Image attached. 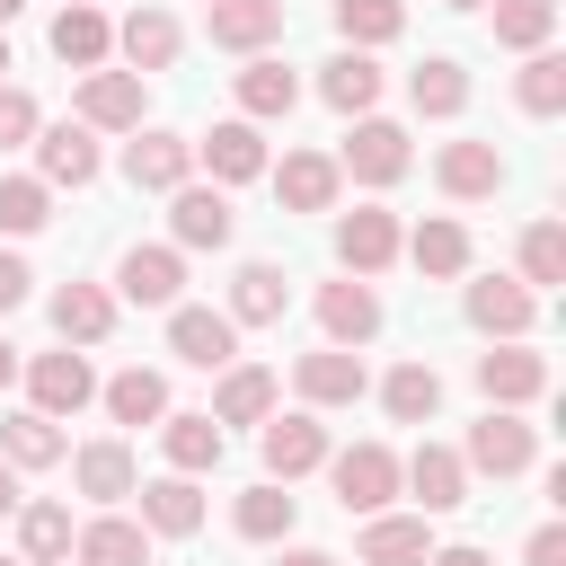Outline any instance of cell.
<instances>
[{
    "mask_svg": "<svg viewBox=\"0 0 566 566\" xmlns=\"http://www.w3.org/2000/svg\"><path fill=\"white\" fill-rule=\"evenodd\" d=\"M327 478H336V504H345V513H380V504L398 495V451H389V442L327 451Z\"/></svg>",
    "mask_w": 566,
    "mask_h": 566,
    "instance_id": "1",
    "label": "cell"
},
{
    "mask_svg": "<svg viewBox=\"0 0 566 566\" xmlns=\"http://www.w3.org/2000/svg\"><path fill=\"white\" fill-rule=\"evenodd\" d=\"M407 133L389 124V115H354V142L336 150V177H363V186H398L407 177Z\"/></svg>",
    "mask_w": 566,
    "mask_h": 566,
    "instance_id": "2",
    "label": "cell"
},
{
    "mask_svg": "<svg viewBox=\"0 0 566 566\" xmlns=\"http://www.w3.org/2000/svg\"><path fill=\"white\" fill-rule=\"evenodd\" d=\"M168 354L177 363H195V371H230L239 363V318L230 310H168Z\"/></svg>",
    "mask_w": 566,
    "mask_h": 566,
    "instance_id": "3",
    "label": "cell"
},
{
    "mask_svg": "<svg viewBox=\"0 0 566 566\" xmlns=\"http://www.w3.org/2000/svg\"><path fill=\"white\" fill-rule=\"evenodd\" d=\"M478 389H486V407H531V398H548V363L522 336H495V354H478Z\"/></svg>",
    "mask_w": 566,
    "mask_h": 566,
    "instance_id": "4",
    "label": "cell"
},
{
    "mask_svg": "<svg viewBox=\"0 0 566 566\" xmlns=\"http://www.w3.org/2000/svg\"><path fill=\"white\" fill-rule=\"evenodd\" d=\"M469 469H486V478H522L531 460H539V433L513 416V407H486V424H469V451H460Z\"/></svg>",
    "mask_w": 566,
    "mask_h": 566,
    "instance_id": "5",
    "label": "cell"
},
{
    "mask_svg": "<svg viewBox=\"0 0 566 566\" xmlns=\"http://www.w3.org/2000/svg\"><path fill=\"white\" fill-rule=\"evenodd\" d=\"M27 371V389H35V416H80L88 398H97V371H88V354H35V363H18Z\"/></svg>",
    "mask_w": 566,
    "mask_h": 566,
    "instance_id": "6",
    "label": "cell"
},
{
    "mask_svg": "<svg viewBox=\"0 0 566 566\" xmlns=\"http://www.w3.org/2000/svg\"><path fill=\"white\" fill-rule=\"evenodd\" d=\"M292 389H301L310 407H354V398L371 389V371H363V354H354V345H318V354H301V363H292Z\"/></svg>",
    "mask_w": 566,
    "mask_h": 566,
    "instance_id": "7",
    "label": "cell"
},
{
    "mask_svg": "<svg viewBox=\"0 0 566 566\" xmlns=\"http://www.w3.org/2000/svg\"><path fill=\"white\" fill-rule=\"evenodd\" d=\"M398 486H407L424 513H451V504H469V460L442 451V442H416V451L398 460Z\"/></svg>",
    "mask_w": 566,
    "mask_h": 566,
    "instance_id": "8",
    "label": "cell"
},
{
    "mask_svg": "<svg viewBox=\"0 0 566 566\" xmlns=\"http://www.w3.org/2000/svg\"><path fill=\"white\" fill-rule=\"evenodd\" d=\"M318 327H327V345H371V336H380V292H371V274L318 283Z\"/></svg>",
    "mask_w": 566,
    "mask_h": 566,
    "instance_id": "9",
    "label": "cell"
},
{
    "mask_svg": "<svg viewBox=\"0 0 566 566\" xmlns=\"http://www.w3.org/2000/svg\"><path fill=\"white\" fill-rule=\"evenodd\" d=\"M310 469H327V424H318V407H301V416H274L265 424V478H310Z\"/></svg>",
    "mask_w": 566,
    "mask_h": 566,
    "instance_id": "10",
    "label": "cell"
},
{
    "mask_svg": "<svg viewBox=\"0 0 566 566\" xmlns=\"http://www.w3.org/2000/svg\"><path fill=\"white\" fill-rule=\"evenodd\" d=\"M203 35L221 53H265L283 35V0H203Z\"/></svg>",
    "mask_w": 566,
    "mask_h": 566,
    "instance_id": "11",
    "label": "cell"
},
{
    "mask_svg": "<svg viewBox=\"0 0 566 566\" xmlns=\"http://www.w3.org/2000/svg\"><path fill=\"white\" fill-rule=\"evenodd\" d=\"M80 124L88 133H142V71H88L80 80Z\"/></svg>",
    "mask_w": 566,
    "mask_h": 566,
    "instance_id": "12",
    "label": "cell"
},
{
    "mask_svg": "<svg viewBox=\"0 0 566 566\" xmlns=\"http://www.w3.org/2000/svg\"><path fill=\"white\" fill-rule=\"evenodd\" d=\"M195 159L212 168V186H248V177H265V133H256L248 115H230V124H212V133L195 142Z\"/></svg>",
    "mask_w": 566,
    "mask_h": 566,
    "instance_id": "13",
    "label": "cell"
},
{
    "mask_svg": "<svg viewBox=\"0 0 566 566\" xmlns=\"http://www.w3.org/2000/svg\"><path fill=\"white\" fill-rule=\"evenodd\" d=\"M168 230H177V248H230V195L221 186H168Z\"/></svg>",
    "mask_w": 566,
    "mask_h": 566,
    "instance_id": "14",
    "label": "cell"
},
{
    "mask_svg": "<svg viewBox=\"0 0 566 566\" xmlns=\"http://www.w3.org/2000/svg\"><path fill=\"white\" fill-rule=\"evenodd\" d=\"M115 292L142 301V310H177V292H186V256H177V248H124Z\"/></svg>",
    "mask_w": 566,
    "mask_h": 566,
    "instance_id": "15",
    "label": "cell"
},
{
    "mask_svg": "<svg viewBox=\"0 0 566 566\" xmlns=\"http://www.w3.org/2000/svg\"><path fill=\"white\" fill-rule=\"evenodd\" d=\"M531 318H539V292L531 283H513V274L469 283V327L478 336H531Z\"/></svg>",
    "mask_w": 566,
    "mask_h": 566,
    "instance_id": "16",
    "label": "cell"
},
{
    "mask_svg": "<svg viewBox=\"0 0 566 566\" xmlns=\"http://www.w3.org/2000/svg\"><path fill=\"white\" fill-rule=\"evenodd\" d=\"M53 53H62L71 71H106V53H115L106 9H97V0H62V9H53Z\"/></svg>",
    "mask_w": 566,
    "mask_h": 566,
    "instance_id": "17",
    "label": "cell"
},
{
    "mask_svg": "<svg viewBox=\"0 0 566 566\" xmlns=\"http://www.w3.org/2000/svg\"><path fill=\"white\" fill-rule=\"evenodd\" d=\"M35 177L44 186H88L97 177V133L88 124H35Z\"/></svg>",
    "mask_w": 566,
    "mask_h": 566,
    "instance_id": "18",
    "label": "cell"
},
{
    "mask_svg": "<svg viewBox=\"0 0 566 566\" xmlns=\"http://www.w3.org/2000/svg\"><path fill=\"white\" fill-rule=\"evenodd\" d=\"M186 168H195V142H186V133H133V142H124V177H133L142 195L186 186Z\"/></svg>",
    "mask_w": 566,
    "mask_h": 566,
    "instance_id": "19",
    "label": "cell"
},
{
    "mask_svg": "<svg viewBox=\"0 0 566 566\" xmlns=\"http://www.w3.org/2000/svg\"><path fill=\"white\" fill-rule=\"evenodd\" d=\"M433 177H442L451 203H486V195L504 186V150H495V142H442Z\"/></svg>",
    "mask_w": 566,
    "mask_h": 566,
    "instance_id": "20",
    "label": "cell"
},
{
    "mask_svg": "<svg viewBox=\"0 0 566 566\" xmlns=\"http://www.w3.org/2000/svg\"><path fill=\"white\" fill-rule=\"evenodd\" d=\"M398 212H380V203H363V212H345L336 221V256H345V274H380L389 256H398Z\"/></svg>",
    "mask_w": 566,
    "mask_h": 566,
    "instance_id": "21",
    "label": "cell"
},
{
    "mask_svg": "<svg viewBox=\"0 0 566 566\" xmlns=\"http://www.w3.org/2000/svg\"><path fill=\"white\" fill-rule=\"evenodd\" d=\"M115 53H124V62H133V71L150 80V71H168V62L186 53V27H177L168 9H133V18L115 27Z\"/></svg>",
    "mask_w": 566,
    "mask_h": 566,
    "instance_id": "22",
    "label": "cell"
},
{
    "mask_svg": "<svg viewBox=\"0 0 566 566\" xmlns=\"http://www.w3.org/2000/svg\"><path fill=\"white\" fill-rule=\"evenodd\" d=\"M283 310H292V274L265 265V256H248V265L230 274V318H239V327H274Z\"/></svg>",
    "mask_w": 566,
    "mask_h": 566,
    "instance_id": "23",
    "label": "cell"
},
{
    "mask_svg": "<svg viewBox=\"0 0 566 566\" xmlns=\"http://www.w3.org/2000/svg\"><path fill=\"white\" fill-rule=\"evenodd\" d=\"M71 478H80V495H97V504H124L133 486H142V469H133V451L106 433V442H80L71 451Z\"/></svg>",
    "mask_w": 566,
    "mask_h": 566,
    "instance_id": "24",
    "label": "cell"
},
{
    "mask_svg": "<svg viewBox=\"0 0 566 566\" xmlns=\"http://www.w3.org/2000/svg\"><path fill=\"white\" fill-rule=\"evenodd\" d=\"M133 495H142V531H168V539L203 531V495H195V478H186V469H168V478L133 486Z\"/></svg>",
    "mask_w": 566,
    "mask_h": 566,
    "instance_id": "25",
    "label": "cell"
},
{
    "mask_svg": "<svg viewBox=\"0 0 566 566\" xmlns=\"http://www.w3.org/2000/svg\"><path fill=\"white\" fill-rule=\"evenodd\" d=\"M424 557H433L424 513H371L363 522V566H424Z\"/></svg>",
    "mask_w": 566,
    "mask_h": 566,
    "instance_id": "26",
    "label": "cell"
},
{
    "mask_svg": "<svg viewBox=\"0 0 566 566\" xmlns=\"http://www.w3.org/2000/svg\"><path fill=\"white\" fill-rule=\"evenodd\" d=\"M71 557L80 566H150V531L124 513H97L88 531H71Z\"/></svg>",
    "mask_w": 566,
    "mask_h": 566,
    "instance_id": "27",
    "label": "cell"
},
{
    "mask_svg": "<svg viewBox=\"0 0 566 566\" xmlns=\"http://www.w3.org/2000/svg\"><path fill=\"white\" fill-rule=\"evenodd\" d=\"M336 186H345V177H336V159H327V150H292V159L274 168L283 212H327V203H336Z\"/></svg>",
    "mask_w": 566,
    "mask_h": 566,
    "instance_id": "28",
    "label": "cell"
},
{
    "mask_svg": "<svg viewBox=\"0 0 566 566\" xmlns=\"http://www.w3.org/2000/svg\"><path fill=\"white\" fill-rule=\"evenodd\" d=\"M318 97H327L336 115H371V97H380V62H371L363 44H345V53L318 71Z\"/></svg>",
    "mask_w": 566,
    "mask_h": 566,
    "instance_id": "29",
    "label": "cell"
},
{
    "mask_svg": "<svg viewBox=\"0 0 566 566\" xmlns=\"http://www.w3.org/2000/svg\"><path fill=\"white\" fill-rule=\"evenodd\" d=\"M292 106H301V80H292L274 53H248V71H239V115L265 124V115H292Z\"/></svg>",
    "mask_w": 566,
    "mask_h": 566,
    "instance_id": "30",
    "label": "cell"
},
{
    "mask_svg": "<svg viewBox=\"0 0 566 566\" xmlns=\"http://www.w3.org/2000/svg\"><path fill=\"white\" fill-rule=\"evenodd\" d=\"M203 416H212V424H265V416H274V371L230 363V371H221V398H212Z\"/></svg>",
    "mask_w": 566,
    "mask_h": 566,
    "instance_id": "31",
    "label": "cell"
},
{
    "mask_svg": "<svg viewBox=\"0 0 566 566\" xmlns=\"http://www.w3.org/2000/svg\"><path fill=\"white\" fill-rule=\"evenodd\" d=\"M407 106H416V115H460V106H469V71H460L451 53H424V62L407 71Z\"/></svg>",
    "mask_w": 566,
    "mask_h": 566,
    "instance_id": "32",
    "label": "cell"
},
{
    "mask_svg": "<svg viewBox=\"0 0 566 566\" xmlns=\"http://www.w3.org/2000/svg\"><path fill=\"white\" fill-rule=\"evenodd\" d=\"M0 460H9V469H53V460H62V424L35 416V407L0 416Z\"/></svg>",
    "mask_w": 566,
    "mask_h": 566,
    "instance_id": "33",
    "label": "cell"
},
{
    "mask_svg": "<svg viewBox=\"0 0 566 566\" xmlns=\"http://www.w3.org/2000/svg\"><path fill=\"white\" fill-rule=\"evenodd\" d=\"M159 451H168V469L203 478V469H221V424L212 416H159Z\"/></svg>",
    "mask_w": 566,
    "mask_h": 566,
    "instance_id": "34",
    "label": "cell"
},
{
    "mask_svg": "<svg viewBox=\"0 0 566 566\" xmlns=\"http://www.w3.org/2000/svg\"><path fill=\"white\" fill-rule=\"evenodd\" d=\"M513 97H522V115H566V53H522V71H513Z\"/></svg>",
    "mask_w": 566,
    "mask_h": 566,
    "instance_id": "35",
    "label": "cell"
},
{
    "mask_svg": "<svg viewBox=\"0 0 566 566\" xmlns=\"http://www.w3.org/2000/svg\"><path fill=\"white\" fill-rule=\"evenodd\" d=\"M398 248H407V256H416V265H424L433 283H451V274H469V230H460L451 212H433V221H424L416 239H398Z\"/></svg>",
    "mask_w": 566,
    "mask_h": 566,
    "instance_id": "36",
    "label": "cell"
},
{
    "mask_svg": "<svg viewBox=\"0 0 566 566\" xmlns=\"http://www.w3.org/2000/svg\"><path fill=\"white\" fill-rule=\"evenodd\" d=\"M53 327H62V345H97V336L115 327V301H106L97 283H62V292H53Z\"/></svg>",
    "mask_w": 566,
    "mask_h": 566,
    "instance_id": "37",
    "label": "cell"
},
{
    "mask_svg": "<svg viewBox=\"0 0 566 566\" xmlns=\"http://www.w3.org/2000/svg\"><path fill=\"white\" fill-rule=\"evenodd\" d=\"M106 416H115V424H159V416H168V380L142 371V363L115 371V380H106Z\"/></svg>",
    "mask_w": 566,
    "mask_h": 566,
    "instance_id": "38",
    "label": "cell"
},
{
    "mask_svg": "<svg viewBox=\"0 0 566 566\" xmlns=\"http://www.w3.org/2000/svg\"><path fill=\"white\" fill-rule=\"evenodd\" d=\"M292 513H301V495H292L283 478H265V486H248V495H239V513H230V522H239V539H283V531H292Z\"/></svg>",
    "mask_w": 566,
    "mask_h": 566,
    "instance_id": "39",
    "label": "cell"
},
{
    "mask_svg": "<svg viewBox=\"0 0 566 566\" xmlns=\"http://www.w3.org/2000/svg\"><path fill=\"white\" fill-rule=\"evenodd\" d=\"M380 407H389L398 424H424V416L442 407V380H433V363H398V371L380 380Z\"/></svg>",
    "mask_w": 566,
    "mask_h": 566,
    "instance_id": "40",
    "label": "cell"
},
{
    "mask_svg": "<svg viewBox=\"0 0 566 566\" xmlns=\"http://www.w3.org/2000/svg\"><path fill=\"white\" fill-rule=\"evenodd\" d=\"M18 548H27V566H62L71 557V504H27L18 513Z\"/></svg>",
    "mask_w": 566,
    "mask_h": 566,
    "instance_id": "41",
    "label": "cell"
},
{
    "mask_svg": "<svg viewBox=\"0 0 566 566\" xmlns=\"http://www.w3.org/2000/svg\"><path fill=\"white\" fill-rule=\"evenodd\" d=\"M557 35V0H495V44L504 53H539Z\"/></svg>",
    "mask_w": 566,
    "mask_h": 566,
    "instance_id": "42",
    "label": "cell"
},
{
    "mask_svg": "<svg viewBox=\"0 0 566 566\" xmlns=\"http://www.w3.org/2000/svg\"><path fill=\"white\" fill-rule=\"evenodd\" d=\"M53 221V186L44 177H0V230L9 239H35Z\"/></svg>",
    "mask_w": 566,
    "mask_h": 566,
    "instance_id": "43",
    "label": "cell"
},
{
    "mask_svg": "<svg viewBox=\"0 0 566 566\" xmlns=\"http://www.w3.org/2000/svg\"><path fill=\"white\" fill-rule=\"evenodd\" d=\"M398 27H407V0H336V35H345V44H363V53H371V44H389Z\"/></svg>",
    "mask_w": 566,
    "mask_h": 566,
    "instance_id": "44",
    "label": "cell"
},
{
    "mask_svg": "<svg viewBox=\"0 0 566 566\" xmlns=\"http://www.w3.org/2000/svg\"><path fill=\"white\" fill-rule=\"evenodd\" d=\"M522 283H531V292L566 283V230H557V221H531V230H522Z\"/></svg>",
    "mask_w": 566,
    "mask_h": 566,
    "instance_id": "45",
    "label": "cell"
},
{
    "mask_svg": "<svg viewBox=\"0 0 566 566\" xmlns=\"http://www.w3.org/2000/svg\"><path fill=\"white\" fill-rule=\"evenodd\" d=\"M35 124H44V115H35V97L0 80V150H18V142H35Z\"/></svg>",
    "mask_w": 566,
    "mask_h": 566,
    "instance_id": "46",
    "label": "cell"
},
{
    "mask_svg": "<svg viewBox=\"0 0 566 566\" xmlns=\"http://www.w3.org/2000/svg\"><path fill=\"white\" fill-rule=\"evenodd\" d=\"M522 566H566V522H539L531 548H522Z\"/></svg>",
    "mask_w": 566,
    "mask_h": 566,
    "instance_id": "47",
    "label": "cell"
},
{
    "mask_svg": "<svg viewBox=\"0 0 566 566\" xmlns=\"http://www.w3.org/2000/svg\"><path fill=\"white\" fill-rule=\"evenodd\" d=\"M27 292H35V274H27V256H9V248H0V318H9V310H18Z\"/></svg>",
    "mask_w": 566,
    "mask_h": 566,
    "instance_id": "48",
    "label": "cell"
},
{
    "mask_svg": "<svg viewBox=\"0 0 566 566\" xmlns=\"http://www.w3.org/2000/svg\"><path fill=\"white\" fill-rule=\"evenodd\" d=\"M424 566H495V557H486V548H469V539H460V548H433V557H424Z\"/></svg>",
    "mask_w": 566,
    "mask_h": 566,
    "instance_id": "49",
    "label": "cell"
},
{
    "mask_svg": "<svg viewBox=\"0 0 566 566\" xmlns=\"http://www.w3.org/2000/svg\"><path fill=\"white\" fill-rule=\"evenodd\" d=\"M0 513H18V469L0 460Z\"/></svg>",
    "mask_w": 566,
    "mask_h": 566,
    "instance_id": "50",
    "label": "cell"
},
{
    "mask_svg": "<svg viewBox=\"0 0 566 566\" xmlns=\"http://www.w3.org/2000/svg\"><path fill=\"white\" fill-rule=\"evenodd\" d=\"M9 380H18V345L0 336V389H9Z\"/></svg>",
    "mask_w": 566,
    "mask_h": 566,
    "instance_id": "51",
    "label": "cell"
},
{
    "mask_svg": "<svg viewBox=\"0 0 566 566\" xmlns=\"http://www.w3.org/2000/svg\"><path fill=\"white\" fill-rule=\"evenodd\" d=\"M283 566H336V557H327V548H292Z\"/></svg>",
    "mask_w": 566,
    "mask_h": 566,
    "instance_id": "52",
    "label": "cell"
},
{
    "mask_svg": "<svg viewBox=\"0 0 566 566\" xmlns=\"http://www.w3.org/2000/svg\"><path fill=\"white\" fill-rule=\"evenodd\" d=\"M18 9H27V0H0V27H9V18H18Z\"/></svg>",
    "mask_w": 566,
    "mask_h": 566,
    "instance_id": "53",
    "label": "cell"
},
{
    "mask_svg": "<svg viewBox=\"0 0 566 566\" xmlns=\"http://www.w3.org/2000/svg\"><path fill=\"white\" fill-rule=\"evenodd\" d=\"M442 9H486V0H442Z\"/></svg>",
    "mask_w": 566,
    "mask_h": 566,
    "instance_id": "54",
    "label": "cell"
},
{
    "mask_svg": "<svg viewBox=\"0 0 566 566\" xmlns=\"http://www.w3.org/2000/svg\"><path fill=\"white\" fill-rule=\"evenodd\" d=\"M0 71H9V44H0Z\"/></svg>",
    "mask_w": 566,
    "mask_h": 566,
    "instance_id": "55",
    "label": "cell"
},
{
    "mask_svg": "<svg viewBox=\"0 0 566 566\" xmlns=\"http://www.w3.org/2000/svg\"><path fill=\"white\" fill-rule=\"evenodd\" d=\"M0 566H27V557H0Z\"/></svg>",
    "mask_w": 566,
    "mask_h": 566,
    "instance_id": "56",
    "label": "cell"
}]
</instances>
